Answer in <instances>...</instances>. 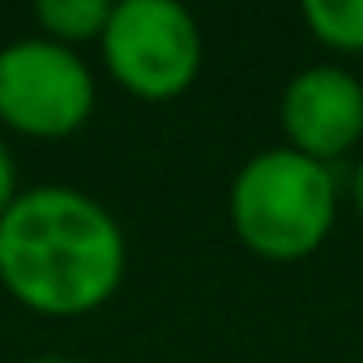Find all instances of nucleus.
Instances as JSON below:
<instances>
[{
  "mask_svg": "<svg viewBox=\"0 0 363 363\" xmlns=\"http://www.w3.org/2000/svg\"><path fill=\"white\" fill-rule=\"evenodd\" d=\"M94 73L73 48H60L43 35L0 48V124L5 128L35 141H60L94 116Z\"/></svg>",
  "mask_w": 363,
  "mask_h": 363,
  "instance_id": "nucleus-4",
  "label": "nucleus"
},
{
  "mask_svg": "<svg viewBox=\"0 0 363 363\" xmlns=\"http://www.w3.org/2000/svg\"><path fill=\"white\" fill-rule=\"evenodd\" d=\"M308 35L333 52H363V0H303L299 9Z\"/></svg>",
  "mask_w": 363,
  "mask_h": 363,
  "instance_id": "nucleus-7",
  "label": "nucleus"
},
{
  "mask_svg": "<svg viewBox=\"0 0 363 363\" xmlns=\"http://www.w3.org/2000/svg\"><path fill=\"white\" fill-rule=\"evenodd\" d=\"M350 193H354V210H359V218H363V158H359V167H354V179H350Z\"/></svg>",
  "mask_w": 363,
  "mask_h": 363,
  "instance_id": "nucleus-9",
  "label": "nucleus"
},
{
  "mask_svg": "<svg viewBox=\"0 0 363 363\" xmlns=\"http://www.w3.org/2000/svg\"><path fill=\"white\" fill-rule=\"evenodd\" d=\"M18 201V167H13V154L5 150V141H0V218H5V210Z\"/></svg>",
  "mask_w": 363,
  "mask_h": 363,
  "instance_id": "nucleus-8",
  "label": "nucleus"
},
{
  "mask_svg": "<svg viewBox=\"0 0 363 363\" xmlns=\"http://www.w3.org/2000/svg\"><path fill=\"white\" fill-rule=\"evenodd\" d=\"M278 116L286 145L329 167L363 141V82L333 65L303 69L286 82Z\"/></svg>",
  "mask_w": 363,
  "mask_h": 363,
  "instance_id": "nucleus-5",
  "label": "nucleus"
},
{
  "mask_svg": "<svg viewBox=\"0 0 363 363\" xmlns=\"http://www.w3.org/2000/svg\"><path fill=\"white\" fill-rule=\"evenodd\" d=\"M107 18H111L107 0H39L35 5V22H39L43 39H52L60 48H73V52L82 43L103 39Z\"/></svg>",
  "mask_w": 363,
  "mask_h": 363,
  "instance_id": "nucleus-6",
  "label": "nucleus"
},
{
  "mask_svg": "<svg viewBox=\"0 0 363 363\" xmlns=\"http://www.w3.org/2000/svg\"><path fill=\"white\" fill-rule=\"evenodd\" d=\"M103 65L133 99L167 103L184 94L206 60L197 18L175 0H120L99 39Z\"/></svg>",
  "mask_w": 363,
  "mask_h": 363,
  "instance_id": "nucleus-3",
  "label": "nucleus"
},
{
  "mask_svg": "<svg viewBox=\"0 0 363 363\" xmlns=\"http://www.w3.org/2000/svg\"><path fill=\"white\" fill-rule=\"evenodd\" d=\"M128 244L103 201L43 184L0 218V286L39 316H90L124 282Z\"/></svg>",
  "mask_w": 363,
  "mask_h": 363,
  "instance_id": "nucleus-1",
  "label": "nucleus"
},
{
  "mask_svg": "<svg viewBox=\"0 0 363 363\" xmlns=\"http://www.w3.org/2000/svg\"><path fill=\"white\" fill-rule=\"evenodd\" d=\"M22 363H82V359H65V354H35V359H22Z\"/></svg>",
  "mask_w": 363,
  "mask_h": 363,
  "instance_id": "nucleus-10",
  "label": "nucleus"
},
{
  "mask_svg": "<svg viewBox=\"0 0 363 363\" xmlns=\"http://www.w3.org/2000/svg\"><path fill=\"white\" fill-rule=\"evenodd\" d=\"M227 218L252 257L303 261L337 223V175L291 145L261 150L231 179Z\"/></svg>",
  "mask_w": 363,
  "mask_h": 363,
  "instance_id": "nucleus-2",
  "label": "nucleus"
}]
</instances>
